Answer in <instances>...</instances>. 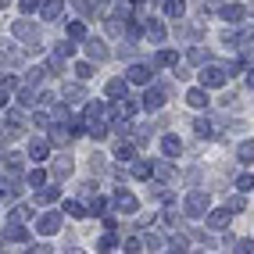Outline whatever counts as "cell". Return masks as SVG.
<instances>
[{
    "instance_id": "1",
    "label": "cell",
    "mask_w": 254,
    "mask_h": 254,
    "mask_svg": "<svg viewBox=\"0 0 254 254\" xmlns=\"http://www.w3.org/2000/svg\"><path fill=\"white\" fill-rule=\"evenodd\" d=\"M226 79H229V72L218 68V64H204V68H200V86H208V90L226 86Z\"/></svg>"
},
{
    "instance_id": "2",
    "label": "cell",
    "mask_w": 254,
    "mask_h": 254,
    "mask_svg": "<svg viewBox=\"0 0 254 254\" xmlns=\"http://www.w3.org/2000/svg\"><path fill=\"white\" fill-rule=\"evenodd\" d=\"M204 211H208V193H204V190H193L190 197H186V215H190V218H200Z\"/></svg>"
},
{
    "instance_id": "3",
    "label": "cell",
    "mask_w": 254,
    "mask_h": 254,
    "mask_svg": "<svg viewBox=\"0 0 254 254\" xmlns=\"http://www.w3.org/2000/svg\"><path fill=\"white\" fill-rule=\"evenodd\" d=\"M25 240H29V233L22 226V218H11L4 226V244H25Z\"/></svg>"
},
{
    "instance_id": "4",
    "label": "cell",
    "mask_w": 254,
    "mask_h": 254,
    "mask_svg": "<svg viewBox=\"0 0 254 254\" xmlns=\"http://www.w3.org/2000/svg\"><path fill=\"white\" fill-rule=\"evenodd\" d=\"M22 126H25L22 111H4V132L7 136H22Z\"/></svg>"
},
{
    "instance_id": "5",
    "label": "cell",
    "mask_w": 254,
    "mask_h": 254,
    "mask_svg": "<svg viewBox=\"0 0 254 254\" xmlns=\"http://www.w3.org/2000/svg\"><path fill=\"white\" fill-rule=\"evenodd\" d=\"M36 229H40L43 236H54V233L61 229V215H54V211H47V215H40V222H36Z\"/></svg>"
},
{
    "instance_id": "6",
    "label": "cell",
    "mask_w": 254,
    "mask_h": 254,
    "mask_svg": "<svg viewBox=\"0 0 254 254\" xmlns=\"http://www.w3.org/2000/svg\"><path fill=\"white\" fill-rule=\"evenodd\" d=\"M115 208L122 211V215H136V208H140V204H136V197H132V193L118 190V193H115Z\"/></svg>"
},
{
    "instance_id": "7",
    "label": "cell",
    "mask_w": 254,
    "mask_h": 254,
    "mask_svg": "<svg viewBox=\"0 0 254 254\" xmlns=\"http://www.w3.org/2000/svg\"><path fill=\"white\" fill-rule=\"evenodd\" d=\"M11 32H14V36H18V40H25V43H32V47H36V43H40V32H36V29H32L29 22H14V25H11Z\"/></svg>"
},
{
    "instance_id": "8",
    "label": "cell",
    "mask_w": 254,
    "mask_h": 254,
    "mask_svg": "<svg viewBox=\"0 0 254 254\" xmlns=\"http://www.w3.org/2000/svg\"><path fill=\"white\" fill-rule=\"evenodd\" d=\"M150 75H154V72H150L147 64H132V68H129V82H136V86H147Z\"/></svg>"
},
{
    "instance_id": "9",
    "label": "cell",
    "mask_w": 254,
    "mask_h": 254,
    "mask_svg": "<svg viewBox=\"0 0 254 254\" xmlns=\"http://www.w3.org/2000/svg\"><path fill=\"white\" fill-rule=\"evenodd\" d=\"M229 215H233V208H218V211H211V215H208V226H211V229H226V226H229Z\"/></svg>"
},
{
    "instance_id": "10",
    "label": "cell",
    "mask_w": 254,
    "mask_h": 254,
    "mask_svg": "<svg viewBox=\"0 0 254 254\" xmlns=\"http://www.w3.org/2000/svg\"><path fill=\"white\" fill-rule=\"evenodd\" d=\"M186 104H190V108H208L211 104V100H208V86L190 90V93H186Z\"/></svg>"
},
{
    "instance_id": "11",
    "label": "cell",
    "mask_w": 254,
    "mask_h": 254,
    "mask_svg": "<svg viewBox=\"0 0 254 254\" xmlns=\"http://www.w3.org/2000/svg\"><path fill=\"white\" fill-rule=\"evenodd\" d=\"M161 104H165V93L161 90H147L143 93V108L147 111H161Z\"/></svg>"
},
{
    "instance_id": "12",
    "label": "cell",
    "mask_w": 254,
    "mask_h": 254,
    "mask_svg": "<svg viewBox=\"0 0 254 254\" xmlns=\"http://www.w3.org/2000/svg\"><path fill=\"white\" fill-rule=\"evenodd\" d=\"M61 11H64V0H47V4H43V18L47 22H58Z\"/></svg>"
},
{
    "instance_id": "13",
    "label": "cell",
    "mask_w": 254,
    "mask_h": 254,
    "mask_svg": "<svg viewBox=\"0 0 254 254\" xmlns=\"http://www.w3.org/2000/svg\"><path fill=\"white\" fill-rule=\"evenodd\" d=\"M218 14H222L226 22H240V18H244V4H222V7H218Z\"/></svg>"
},
{
    "instance_id": "14",
    "label": "cell",
    "mask_w": 254,
    "mask_h": 254,
    "mask_svg": "<svg viewBox=\"0 0 254 254\" xmlns=\"http://www.w3.org/2000/svg\"><path fill=\"white\" fill-rule=\"evenodd\" d=\"M86 54H90V61H108V50L100 40H86Z\"/></svg>"
},
{
    "instance_id": "15",
    "label": "cell",
    "mask_w": 254,
    "mask_h": 254,
    "mask_svg": "<svg viewBox=\"0 0 254 254\" xmlns=\"http://www.w3.org/2000/svg\"><path fill=\"white\" fill-rule=\"evenodd\" d=\"M132 154H136V147H132L129 140H118V143H115V158H118V161H132Z\"/></svg>"
},
{
    "instance_id": "16",
    "label": "cell",
    "mask_w": 254,
    "mask_h": 254,
    "mask_svg": "<svg viewBox=\"0 0 254 254\" xmlns=\"http://www.w3.org/2000/svg\"><path fill=\"white\" fill-rule=\"evenodd\" d=\"M100 118H104V104H100V100H86V126L100 122Z\"/></svg>"
},
{
    "instance_id": "17",
    "label": "cell",
    "mask_w": 254,
    "mask_h": 254,
    "mask_svg": "<svg viewBox=\"0 0 254 254\" xmlns=\"http://www.w3.org/2000/svg\"><path fill=\"white\" fill-rule=\"evenodd\" d=\"M161 150H165L168 158H179V154H183V143H179V136H165V140H161Z\"/></svg>"
},
{
    "instance_id": "18",
    "label": "cell",
    "mask_w": 254,
    "mask_h": 254,
    "mask_svg": "<svg viewBox=\"0 0 254 254\" xmlns=\"http://www.w3.org/2000/svg\"><path fill=\"white\" fill-rule=\"evenodd\" d=\"M58 197H61V190H58V186H43V190L36 193V204H54Z\"/></svg>"
},
{
    "instance_id": "19",
    "label": "cell",
    "mask_w": 254,
    "mask_h": 254,
    "mask_svg": "<svg viewBox=\"0 0 254 254\" xmlns=\"http://www.w3.org/2000/svg\"><path fill=\"white\" fill-rule=\"evenodd\" d=\"M147 40L150 43H165V25L161 22H147Z\"/></svg>"
},
{
    "instance_id": "20",
    "label": "cell",
    "mask_w": 254,
    "mask_h": 254,
    "mask_svg": "<svg viewBox=\"0 0 254 254\" xmlns=\"http://www.w3.org/2000/svg\"><path fill=\"white\" fill-rule=\"evenodd\" d=\"M108 97L111 100H122L126 97V79H108Z\"/></svg>"
},
{
    "instance_id": "21",
    "label": "cell",
    "mask_w": 254,
    "mask_h": 254,
    "mask_svg": "<svg viewBox=\"0 0 254 254\" xmlns=\"http://www.w3.org/2000/svg\"><path fill=\"white\" fill-rule=\"evenodd\" d=\"M193 129H197V136H200V140H211V136H215V126L208 122V118H197Z\"/></svg>"
},
{
    "instance_id": "22",
    "label": "cell",
    "mask_w": 254,
    "mask_h": 254,
    "mask_svg": "<svg viewBox=\"0 0 254 254\" xmlns=\"http://www.w3.org/2000/svg\"><path fill=\"white\" fill-rule=\"evenodd\" d=\"M165 14H168V18H183L186 4H183V0H165Z\"/></svg>"
},
{
    "instance_id": "23",
    "label": "cell",
    "mask_w": 254,
    "mask_h": 254,
    "mask_svg": "<svg viewBox=\"0 0 254 254\" xmlns=\"http://www.w3.org/2000/svg\"><path fill=\"white\" fill-rule=\"evenodd\" d=\"M54 176H58V179H64V176H72V158H68V154L54 161Z\"/></svg>"
},
{
    "instance_id": "24",
    "label": "cell",
    "mask_w": 254,
    "mask_h": 254,
    "mask_svg": "<svg viewBox=\"0 0 254 254\" xmlns=\"http://www.w3.org/2000/svg\"><path fill=\"white\" fill-rule=\"evenodd\" d=\"M47 150H50V147H47V140H32V143H29V158L43 161V158H47Z\"/></svg>"
},
{
    "instance_id": "25",
    "label": "cell",
    "mask_w": 254,
    "mask_h": 254,
    "mask_svg": "<svg viewBox=\"0 0 254 254\" xmlns=\"http://www.w3.org/2000/svg\"><path fill=\"white\" fill-rule=\"evenodd\" d=\"M236 47L254 50V29H240V32H236Z\"/></svg>"
},
{
    "instance_id": "26",
    "label": "cell",
    "mask_w": 254,
    "mask_h": 254,
    "mask_svg": "<svg viewBox=\"0 0 254 254\" xmlns=\"http://www.w3.org/2000/svg\"><path fill=\"white\" fill-rule=\"evenodd\" d=\"M236 158H240L244 165H251V161H254V140H247V143L236 147Z\"/></svg>"
},
{
    "instance_id": "27",
    "label": "cell",
    "mask_w": 254,
    "mask_h": 254,
    "mask_svg": "<svg viewBox=\"0 0 254 254\" xmlns=\"http://www.w3.org/2000/svg\"><path fill=\"white\" fill-rule=\"evenodd\" d=\"M14 75H4V86H0V97H4V104H11V93H14Z\"/></svg>"
},
{
    "instance_id": "28",
    "label": "cell",
    "mask_w": 254,
    "mask_h": 254,
    "mask_svg": "<svg viewBox=\"0 0 254 254\" xmlns=\"http://www.w3.org/2000/svg\"><path fill=\"white\" fill-rule=\"evenodd\" d=\"M150 172H154V165H147V161L132 165V176H136V179H150Z\"/></svg>"
},
{
    "instance_id": "29",
    "label": "cell",
    "mask_w": 254,
    "mask_h": 254,
    "mask_svg": "<svg viewBox=\"0 0 254 254\" xmlns=\"http://www.w3.org/2000/svg\"><path fill=\"white\" fill-rule=\"evenodd\" d=\"M122 251H129V254H136V251H147V244L140 240V236H129V240L122 244Z\"/></svg>"
},
{
    "instance_id": "30",
    "label": "cell",
    "mask_w": 254,
    "mask_h": 254,
    "mask_svg": "<svg viewBox=\"0 0 254 254\" xmlns=\"http://www.w3.org/2000/svg\"><path fill=\"white\" fill-rule=\"evenodd\" d=\"M47 68L50 72H64V54H61V50H54V58L47 61Z\"/></svg>"
},
{
    "instance_id": "31",
    "label": "cell",
    "mask_w": 254,
    "mask_h": 254,
    "mask_svg": "<svg viewBox=\"0 0 254 254\" xmlns=\"http://www.w3.org/2000/svg\"><path fill=\"white\" fill-rule=\"evenodd\" d=\"M154 172H158V179H172V176H176V168L168 165V161H158V165H154Z\"/></svg>"
},
{
    "instance_id": "32",
    "label": "cell",
    "mask_w": 254,
    "mask_h": 254,
    "mask_svg": "<svg viewBox=\"0 0 254 254\" xmlns=\"http://www.w3.org/2000/svg\"><path fill=\"white\" fill-rule=\"evenodd\" d=\"M158 64H176L179 61V54H176V50H158V58H154Z\"/></svg>"
},
{
    "instance_id": "33",
    "label": "cell",
    "mask_w": 254,
    "mask_h": 254,
    "mask_svg": "<svg viewBox=\"0 0 254 254\" xmlns=\"http://www.w3.org/2000/svg\"><path fill=\"white\" fill-rule=\"evenodd\" d=\"M43 183H47V172H43V168H32V172H29V186H36V190H40Z\"/></svg>"
},
{
    "instance_id": "34",
    "label": "cell",
    "mask_w": 254,
    "mask_h": 254,
    "mask_svg": "<svg viewBox=\"0 0 254 254\" xmlns=\"http://www.w3.org/2000/svg\"><path fill=\"white\" fill-rule=\"evenodd\" d=\"M190 61H193V64H208V50H204V47H193V50H190Z\"/></svg>"
},
{
    "instance_id": "35",
    "label": "cell",
    "mask_w": 254,
    "mask_h": 254,
    "mask_svg": "<svg viewBox=\"0 0 254 254\" xmlns=\"http://www.w3.org/2000/svg\"><path fill=\"white\" fill-rule=\"evenodd\" d=\"M64 211H68V215H75V218H82V215H86V208H82L79 200H64Z\"/></svg>"
},
{
    "instance_id": "36",
    "label": "cell",
    "mask_w": 254,
    "mask_h": 254,
    "mask_svg": "<svg viewBox=\"0 0 254 254\" xmlns=\"http://www.w3.org/2000/svg\"><path fill=\"white\" fill-rule=\"evenodd\" d=\"M4 168H7V172H18V168H22V154H7L4 158Z\"/></svg>"
},
{
    "instance_id": "37",
    "label": "cell",
    "mask_w": 254,
    "mask_h": 254,
    "mask_svg": "<svg viewBox=\"0 0 254 254\" xmlns=\"http://www.w3.org/2000/svg\"><path fill=\"white\" fill-rule=\"evenodd\" d=\"M75 75H79V79H90V75H93V64H90V61H79V64H75Z\"/></svg>"
},
{
    "instance_id": "38",
    "label": "cell",
    "mask_w": 254,
    "mask_h": 254,
    "mask_svg": "<svg viewBox=\"0 0 254 254\" xmlns=\"http://www.w3.org/2000/svg\"><path fill=\"white\" fill-rule=\"evenodd\" d=\"M104 208H108L104 197H93V200H90V215H104Z\"/></svg>"
},
{
    "instance_id": "39",
    "label": "cell",
    "mask_w": 254,
    "mask_h": 254,
    "mask_svg": "<svg viewBox=\"0 0 254 254\" xmlns=\"http://www.w3.org/2000/svg\"><path fill=\"white\" fill-rule=\"evenodd\" d=\"M90 136H93V140H104V136H108V126H100V122H90Z\"/></svg>"
},
{
    "instance_id": "40",
    "label": "cell",
    "mask_w": 254,
    "mask_h": 254,
    "mask_svg": "<svg viewBox=\"0 0 254 254\" xmlns=\"http://www.w3.org/2000/svg\"><path fill=\"white\" fill-rule=\"evenodd\" d=\"M68 36H72V40H82V36H86V25H82V22H72V25H68Z\"/></svg>"
},
{
    "instance_id": "41",
    "label": "cell",
    "mask_w": 254,
    "mask_h": 254,
    "mask_svg": "<svg viewBox=\"0 0 254 254\" xmlns=\"http://www.w3.org/2000/svg\"><path fill=\"white\" fill-rule=\"evenodd\" d=\"M32 97H36V93H32V82H29V86L18 90V104H32Z\"/></svg>"
},
{
    "instance_id": "42",
    "label": "cell",
    "mask_w": 254,
    "mask_h": 254,
    "mask_svg": "<svg viewBox=\"0 0 254 254\" xmlns=\"http://www.w3.org/2000/svg\"><path fill=\"white\" fill-rule=\"evenodd\" d=\"M86 93H82V86H64V100H82Z\"/></svg>"
},
{
    "instance_id": "43",
    "label": "cell",
    "mask_w": 254,
    "mask_h": 254,
    "mask_svg": "<svg viewBox=\"0 0 254 254\" xmlns=\"http://www.w3.org/2000/svg\"><path fill=\"white\" fill-rule=\"evenodd\" d=\"M115 244H118V240H115V236L108 233V236H100V244H97V251H115Z\"/></svg>"
},
{
    "instance_id": "44",
    "label": "cell",
    "mask_w": 254,
    "mask_h": 254,
    "mask_svg": "<svg viewBox=\"0 0 254 254\" xmlns=\"http://www.w3.org/2000/svg\"><path fill=\"white\" fill-rule=\"evenodd\" d=\"M32 122H36L40 129H47V126H50V115H47V111H36V118H32Z\"/></svg>"
},
{
    "instance_id": "45",
    "label": "cell",
    "mask_w": 254,
    "mask_h": 254,
    "mask_svg": "<svg viewBox=\"0 0 254 254\" xmlns=\"http://www.w3.org/2000/svg\"><path fill=\"white\" fill-rule=\"evenodd\" d=\"M18 7H22L25 14H32V11H36V7H40V0H22V4H18Z\"/></svg>"
},
{
    "instance_id": "46",
    "label": "cell",
    "mask_w": 254,
    "mask_h": 254,
    "mask_svg": "<svg viewBox=\"0 0 254 254\" xmlns=\"http://www.w3.org/2000/svg\"><path fill=\"white\" fill-rule=\"evenodd\" d=\"M251 186H254L251 176H240V179H236V190H251Z\"/></svg>"
},
{
    "instance_id": "47",
    "label": "cell",
    "mask_w": 254,
    "mask_h": 254,
    "mask_svg": "<svg viewBox=\"0 0 254 254\" xmlns=\"http://www.w3.org/2000/svg\"><path fill=\"white\" fill-rule=\"evenodd\" d=\"M143 244H147V251H161V240H158V236H147Z\"/></svg>"
},
{
    "instance_id": "48",
    "label": "cell",
    "mask_w": 254,
    "mask_h": 254,
    "mask_svg": "<svg viewBox=\"0 0 254 254\" xmlns=\"http://www.w3.org/2000/svg\"><path fill=\"white\" fill-rule=\"evenodd\" d=\"M168 247H172V251H186V236H176V240L168 244Z\"/></svg>"
},
{
    "instance_id": "49",
    "label": "cell",
    "mask_w": 254,
    "mask_h": 254,
    "mask_svg": "<svg viewBox=\"0 0 254 254\" xmlns=\"http://www.w3.org/2000/svg\"><path fill=\"white\" fill-rule=\"evenodd\" d=\"M58 50H61L64 58H72V54H75V47H72V43H64V40H61V47H58Z\"/></svg>"
},
{
    "instance_id": "50",
    "label": "cell",
    "mask_w": 254,
    "mask_h": 254,
    "mask_svg": "<svg viewBox=\"0 0 254 254\" xmlns=\"http://www.w3.org/2000/svg\"><path fill=\"white\" fill-rule=\"evenodd\" d=\"M229 208L233 211H244V197H229Z\"/></svg>"
},
{
    "instance_id": "51",
    "label": "cell",
    "mask_w": 254,
    "mask_h": 254,
    "mask_svg": "<svg viewBox=\"0 0 254 254\" xmlns=\"http://www.w3.org/2000/svg\"><path fill=\"white\" fill-rule=\"evenodd\" d=\"M11 218H22V222H25V218H29V208H14V211H11Z\"/></svg>"
},
{
    "instance_id": "52",
    "label": "cell",
    "mask_w": 254,
    "mask_h": 254,
    "mask_svg": "<svg viewBox=\"0 0 254 254\" xmlns=\"http://www.w3.org/2000/svg\"><path fill=\"white\" fill-rule=\"evenodd\" d=\"M247 82H251V86H254V72H251V79H247Z\"/></svg>"
},
{
    "instance_id": "53",
    "label": "cell",
    "mask_w": 254,
    "mask_h": 254,
    "mask_svg": "<svg viewBox=\"0 0 254 254\" xmlns=\"http://www.w3.org/2000/svg\"><path fill=\"white\" fill-rule=\"evenodd\" d=\"M97 4H111V0H97Z\"/></svg>"
},
{
    "instance_id": "54",
    "label": "cell",
    "mask_w": 254,
    "mask_h": 254,
    "mask_svg": "<svg viewBox=\"0 0 254 254\" xmlns=\"http://www.w3.org/2000/svg\"><path fill=\"white\" fill-rule=\"evenodd\" d=\"M132 4H143V0H132Z\"/></svg>"
}]
</instances>
